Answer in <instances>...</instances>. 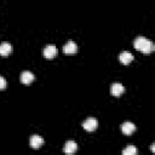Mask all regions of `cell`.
Masks as SVG:
<instances>
[{
	"mask_svg": "<svg viewBox=\"0 0 155 155\" xmlns=\"http://www.w3.org/2000/svg\"><path fill=\"white\" fill-rule=\"evenodd\" d=\"M78 51V46L74 41H68L64 46H63V52L67 54H73Z\"/></svg>",
	"mask_w": 155,
	"mask_h": 155,
	"instance_id": "9",
	"label": "cell"
},
{
	"mask_svg": "<svg viewBox=\"0 0 155 155\" xmlns=\"http://www.w3.org/2000/svg\"><path fill=\"white\" fill-rule=\"evenodd\" d=\"M12 52V45L7 41H4L0 44V54L1 56H7Z\"/></svg>",
	"mask_w": 155,
	"mask_h": 155,
	"instance_id": "10",
	"label": "cell"
},
{
	"mask_svg": "<svg viewBox=\"0 0 155 155\" xmlns=\"http://www.w3.org/2000/svg\"><path fill=\"white\" fill-rule=\"evenodd\" d=\"M121 131H122L124 134H127L128 136V134H132L136 131V126L131 121H126V122H124L121 125Z\"/></svg>",
	"mask_w": 155,
	"mask_h": 155,
	"instance_id": "6",
	"label": "cell"
},
{
	"mask_svg": "<svg viewBox=\"0 0 155 155\" xmlns=\"http://www.w3.org/2000/svg\"><path fill=\"white\" fill-rule=\"evenodd\" d=\"M5 87H6V80H5V78L0 76V90H4Z\"/></svg>",
	"mask_w": 155,
	"mask_h": 155,
	"instance_id": "13",
	"label": "cell"
},
{
	"mask_svg": "<svg viewBox=\"0 0 155 155\" xmlns=\"http://www.w3.org/2000/svg\"><path fill=\"white\" fill-rule=\"evenodd\" d=\"M34 80V74L29 70H24L22 74H21V81L23 84H30L31 81Z\"/></svg>",
	"mask_w": 155,
	"mask_h": 155,
	"instance_id": "11",
	"label": "cell"
},
{
	"mask_svg": "<svg viewBox=\"0 0 155 155\" xmlns=\"http://www.w3.org/2000/svg\"><path fill=\"white\" fill-rule=\"evenodd\" d=\"M44 56L47 58V59H51V58H53L54 56H56V53H57V48H56V46L54 45H52V44H50V45H46L45 47H44Z\"/></svg>",
	"mask_w": 155,
	"mask_h": 155,
	"instance_id": "4",
	"label": "cell"
},
{
	"mask_svg": "<svg viewBox=\"0 0 155 155\" xmlns=\"http://www.w3.org/2000/svg\"><path fill=\"white\" fill-rule=\"evenodd\" d=\"M132 59H133V54L130 51H122L119 54V61L122 64H128L130 62H132Z\"/></svg>",
	"mask_w": 155,
	"mask_h": 155,
	"instance_id": "7",
	"label": "cell"
},
{
	"mask_svg": "<svg viewBox=\"0 0 155 155\" xmlns=\"http://www.w3.org/2000/svg\"><path fill=\"white\" fill-rule=\"evenodd\" d=\"M97 126H98V122H97V120H96L94 117H87V119L84 121V124H82V127H84L86 131H88V132L94 131V130L97 128Z\"/></svg>",
	"mask_w": 155,
	"mask_h": 155,
	"instance_id": "2",
	"label": "cell"
},
{
	"mask_svg": "<svg viewBox=\"0 0 155 155\" xmlns=\"http://www.w3.org/2000/svg\"><path fill=\"white\" fill-rule=\"evenodd\" d=\"M76 150H78V144H76L74 140H68V142L64 144L63 151H64L65 154H74Z\"/></svg>",
	"mask_w": 155,
	"mask_h": 155,
	"instance_id": "8",
	"label": "cell"
},
{
	"mask_svg": "<svg viewBox=\"0 0 155 155\" xmlns=\"http://www.w3.org/2000/svg\"><path fill=\"white\" fill-rule=\"evenodd\" d=\"M137 153H138V150H137V148L133 147V145H128L127 148H125V149L122 150V154H124V155H137Z\"/></svg>",
	"mask_w": 155,
	"mask_h": 155,
	"instance_id": "12",
	"label": "cell"
},
{
	"mask_svg": "<svg viewBox=\"0 0 155 155\" xmlns=\"http://www.w3.org/2000/svg\"><path fill=\"white\" fill-rule=\"evenodd\" d=\"M124 91H125V87H124L120 82H114V84L110 86V93H111L113 96H115V97L122 94Z\"/></svg>",
	"mask_w": 155,
	"mask_h": 155,
	"instance_id": "5",
	"label": "cell"
},
{
	"mask_svg": "<svg viewBox=\"0 0 155 155\" xmlns=\"http://www.w3.org/2000/svg\"><path fill=\"white\" fill-rule=\"evenodd\" d=\"M133 46H134V48H137L138 51H142L144 53H149L154 50V44L144 36H137L133 41Z\"/></svg>",
	"mask_w": 155,
	"mask_h": 155,
	"instance_id": "1",
	"label": "cell"
},
{
	"mask_svg": "<svg viewBox=\"0 0 155 155\" xmlns=\"http://www.w3.org/2000/svg\"><path fill=\"white\" fill-rule=\"evenodd\" d=\"M29 143H30V147H31L33 149H39V148H41V145L44 144V139H42V137L39 136V134H33V136L30 137Z\"/></svg>",
	"mask_w": 155,
	"mask_h": 155,
	"instance_id": "3",
	"label": "cell"
}]
</instances>
